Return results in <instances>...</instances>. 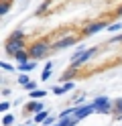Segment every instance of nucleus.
I'll list each match as a JSON object with an SVG mask.
<instances>
[{
	"instance_id": "1",
	"label": "nucleus",
	"mask_w": 122,
	"mask_h": 126,
	"mask_svg": "<svg viewBox=\"0 0 122 126\" xmlns=\"http://www.w3.org/2000/svg\"><path fill=\"white\" fill-rule=\"evenodd\" d=\"M47 51H49V45H47L45 41H39V43H35V45H33L31 49H29L31 59H41V57H45Z\"/></svg>"
},
{
	"instance_id": "2",
	"label": "nucleus",
	"mask_w": 122,
	"mask_h": 126,
	"mask_svg": "<svg viewBox=\"0 0 122 126\" xmlns=\"http://www.w3.org/2000/svg\"><path fill=\"white\" fill-rule=\"evenodd\" d=\"M22 49H24V41H22V39H14V37L8 39V43H6V53L14 55L16 51H22Z\"/></svg>"
},
{
	"instance_id": "3",
	"label": "nucleus",
	"mask_w": 122,
	"mask_h": 126,
	"mask_svg": "<svg viewBox=\"0 0 122 126\" xmlns=\"http://www.w3.org/2000/svg\"><path fill=\"white\" fill-rule=\"evenodd\" d=\"M94 108L98 110V112H102V114H108L110 110H112V104H110V100L106 98V96H100V98H96Z\"/></svg>"
},
{
	"instance_id": "4",
	"label": "nucleus",
	"mask_w": 122,
	"mask_h": 126,
	"mask_svg": "<svg viewBox=\"0 0 122 126\" xmlns=\"http://www.w3.org/2000/svg\"><path fill=\"white\" fill-rule=\"evenodd\" d=\"M96 53V49H87V51H84V53H79L77 55V57L75 59H73V63H71V67L73 69H77V67H81V65H84V63L89 59V57H92V55Z\"/></svg>"
},
{
	"instance_id": "5",
	"label": "nucleus",
	"mask_w": 122,
	"mask_h": 126,
	"mask_svg": "<svg viewBox=\"0 0 122 126\" xmlns=\"http://www.w3.org/2000/svg\"><path fill=\"white\" fill-rule=\"evenodd\" d=\"M94 110H96V108H94V104H92V106H81V108H77L75 112H73V118H75V120L79 122L81 118H86L87 114H92Z\"/></svg>"
},
{
	"instance_id": "6",
	"label": "nucleus",
	"mask_w": 122,
	"mask_h": 126,
	"mask_svg": "<svg viewBox=\"0 0 122 126\" xmlns=\"http://www.w3.org/2000/svg\"><path fill=\"white\" fill-rule=\"evenodd\" d=\"M33 69H35V63L33 61H22V63H18V71H24V73H31Z\"/></svg>"
},
{
	"instance_id": "7",
	"label": "nucleus",
	"mask_w": 122,
	"mask_h": 126,
	"mask_svg": "<svg viewBox=\"0 0 122 126\" xmlns=\"http://www.w3.org/2000/svg\"><path fill=\"white\" fill-rule=\"evenodd\" d=\"M73 43H75V37H67V39H61L59 43H55L53 49H63V47H69V45H73Z\"/></svg>"
},
{
	"instance_id": "8",
	"label": "nucleus",
	"mask_w": 122,
	"mask_h": 126,
	"mask_svg": "<svg viewBox=\"0 0 122 126\" xmlns=\"http://www.w3.org/2000/svg\"><path fill=\"white\" fill-rule=\"evenodd\" d=\"M102 29H106L104 22H94V25H89L86 29V35H94V33H98V31H102Z\"/></svg>"
},
{
	"instance_id": "9",
	"label": "nucleus",
	"mask_w": 122,
	"mask_h": 126,
	"mask_svg": "<svg viewBox=\"0 0 122 126\" xmlns=\"http://www.w3.org/2000/svg\"><path fill=\"white\" fill-rule=\"evenodd\" d=\"M29 57H31V53H27L24 49H22V51H16V53H14V59L18 61V63H22V61H27Z\"/></svg>"
},
{
	"instance_id": "10",
	"label": "nucleus",
	"mask_w": 122,
	"mask_h": 126,
	"mask_svg": "<svg viewBox=\"0 0 122 126\" xmlns=\"http://www.w3.org/2000/svg\"><path fill=\"white\" fill-rule=\"evenodd\" d=\"M75 122H77V120H75L73 116H65V118H61V120H59V126H73Z\"/></svg>"
},
{
	"instance_id": "11",
	"label": "nucleus",
	"mask_w": 122,
	"mask_h": 126,
	"mask_svg": "<svg viewBox=\"0 0 122 126\" xmlns=\"http://www.w3.org/2000/svg\"><path fill=\"white\" fill-rule=\"evenodd\" d=\"M51 69H53V63H47V65H45V69H43V75H41V79H43V81H49Z\"/></svg>"
},
{
	"instance_id": "12",
	"label": "nucleus",
	"mask_w": 122,
	"mask_h": 126,
	"mask_svg": "<svg viewBox=\"0 0 122 126\" xmlns=\"http://www.w3.org/2000/svg\"><path fill=\"white\" fill-rule=\"evenodd\" d=\"M45 96H47V92H43V90H31V98L33 100H41Z\"/></svg>"
},
{
	"instance_id": "13",
	"label": "nucleus",
	"mask_w": 122,
	"mask_h": 126,
	"mask_svg": "<svg viewBox=\"0 0 122 126\" xmlns=\"http://www.w3.org/2000/svg\"><path fill=\"white\" fill-rule=\"evenodd\" d=\"M29 110H31V112H41V110H43V104H41V102H33V104L29 106Z\"/></svg>"
},
{
	"instance_id": "14",
	"label": "nucleus",
	"mask_w": 122,
	"mask_h": 126,
	"mask_svg": "<svg viewBox=\"0 0 122 126\" xmlns=\"http://www.w3.org/2000/svg\"><path fill=\"white\" fill-rule=\"evenodd\" d=\"M47 114H49V112H45V110H41V112H37L35 120H37V122H45V120H47Z\"/></svg>"
},
{
	"instance_id": "15",
	"label": "nucleus",
	"mask_w": 122,
	"mask_h": 126,
	"mask_svg": "<svg viewBox=\"0 0 122 126\" xmlns=\"http://www.w3.org/2000/svg\"><path fill=\"white\" fill-rule=\"evenodd\" d=\"M2 124H4V126H10V124H14V116H12V114H6V116L2 118Z\"/></svg>"
},
{
	"instance_id": "16",
	"label": "nucleus",
	"mask_w": 122,
	"mask_h": 126,
	"mask_svg": "<svg viewBox=\"0 0 122 126\" xmlns=\"http://www.w3.org/2000/svg\"><path fill=\"white\" fill-rule=\"evenodd\" d=\"M29 81H31V79H29V75L24 73V71H20V75H18V83L24 85V83H29Z\"/></svg>"
},
{
	"instance_id": "17",
	"label": "nucleus",
	"mask_w": 122,
	"mask_h": 126,
	"mask_svg": "<svg viewBox=\"0 0 122 126\" xmlns=\"http://www.w3.org/2000/svg\"><path fill=\"white\" fill-rule=\"evenodd\" d=\"M8 8H10V2H8V0H4L2 6H0V14H6V12H8Z\"/></svg>"
},
{
	"instance_id": "18",
	"label": "nucleus",
	"mask_w": 122,
	"mask_h": 126,
	"mask_svg": "<svg viewBox=\"0 0 122 126\" xmlns=\"http://www.w3.org/2000/svg\"><path fill=\"white\" fill-rule=\"evenodd\" d=\"M114 110H116L118 114H122V98H118L116 102H114Z\"/></svg>"
},
{
	"instance_id": "19",
	"label": "nucleus",
	"mask_w": 122,
	"mask_h": 126,
	"mask_svg": "<svg viewBox=\"0 0 122 126\" xmlns=\"http://www.w3.org/2000/svg\"><path fill=\"white\" fill-rule=\"evenodd\" d=\"M120 29H122V22H114V25L108 27V31H112V33H114V31H120Z\"/></svg>"
},
{
	"instance_id": "20",
	"label": "nucleus",
	"mask_w": 122,
	"mask_h": 126,
	"mask_svg": "<svg viewBox=\"0 0 122 126\" xmlns=\"http://www.w3.org/2000/svg\"><path fill=\"white\" fill-rule=\"evenodd\" d=\"M22 88L24 90H37V85H35V81H29V83H24Z\"/></svg>"
},
{
	"instance_id": "21",
	"label": "nucleus",
	"mask_w": 122,
	"mask_h": 126,
	"mask_svg": "<svg viewBox=\"0 0 122 126\" xmlns=\"http://www.w3.org/2000/svg\"><path fill=\"white\" fill-rule=\"evenodd\" d=\"M53 94H65L63 85H57V88H53Z\"/></svg>"
},
{
	"instance_id": "22",
	"label": "nucleus",
	"mask_w": 122,
	"mask_h": 126,
	"mask_svg": "<svg viewBox=\"0 0 122 126\" xmlns=\"http://www.w3.org/2000/svg\"><path fill=\"white\" fill-rule=\"evenodd\" d=\"M0 65H2V69H6V71H12V65H10V63H0Z\"/></svg>"
},
{
	"instance_id": "23",
	"label": "nucleus",
	"mask_w": 122,
	"mask_h": 126,
	"mask_svg": "<svg viewBox=\"0 0 122 126\" xmlns=\"http://www.w3.org/2000/svg\"><path fill=\"white\" fill-rule=\"evenodd\" d=\"M8 108H10V104H8V102H2V104H0V110H2V112H6Z\"/></svg>"
},
{
	"instance_id": "24",
	"label": "nucleus",
	"mask_w": 122,
	"mask_h": 126,
	"mask_svg": "<svg viewBox=\"0 0 122 126\" xmlns=\"http://www.w3.org/2000/svg\"><path fill=\"white\" fill-rule=\"evenodd\" d=\"M63 90H65V92H69V90H73V83H71V81H67V83H63Z\"/></svg>"
},
{
	"instance_id": "25",
	"label": "nucleus",
	"mask_w": 122,
	"mask_h": 126,
	"mask_svg": "<svg viewBox=\"0 0 122 126\" xmlns=\"http://www.w3.org/2000/svg\"><path fill=\"white\" fill-rule=\"evenodd\" d=\"M10 37H14V39H22V33H20V31H14Z\"/></svg>"
},
{
	"instance_id": "26",
	"label": "nucleus",
	"mask_w": 122,
	"mask_h": 126,
	"mask_svg": "<svg viewBox=\"0 0 122 126\" xmlns=\"http://www.w3.org/2000/svg\"><path fill=\"white\" fill-rule=\"evenodd\" d=\"M45 126H53V118H47V120H45Z\"/></svg>"
},
{
	"instance_id": "27",
	"label": "nucleus",
	"mask_w": 122,
	"mask_h": 126,
	"mask_svg": "<svg viewBox=\"0 0 122 126\" xmlns=\"http://www.w3.org/2000/svg\"><path fill=\"white\" fill-rule=\"evenodd\" d=\"M118 14H120V16H122V8H120V10H118Z\"/></svg>"
},
{
	"instance_id": "28",
	"label": "nucleus",
	"mask_w": 122,
	"mask_h": 126,
	"mask_svg": "<svg viewBox=\"0 0 122 126\" xmlns=\"http://www.w3.org/2000/svg\"><path fill=\"white\" fill-rule=\"evenodd\" d=\"M53 126H59V124H53Z\"/></svg>"
}]
</instances>
